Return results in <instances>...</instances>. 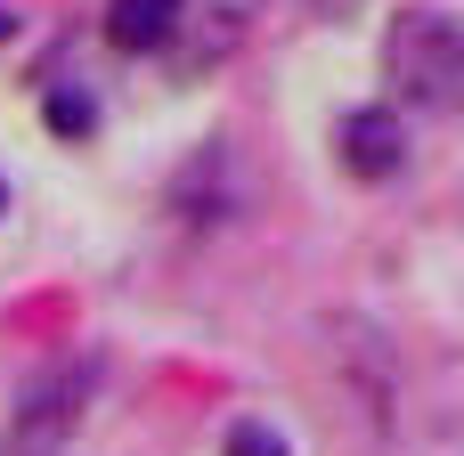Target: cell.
<instances>
[{
	"mask_svg": "<svg viewBox=\"0 0 464 456\" xmlns=\"http://www.w3.org/2000/svg\"><path fill=\"white\" fill-rule=\"evenodd\" d=\"M228 456H285V441L261 432V424H237V432H228Z\"/></svg>",
	"mask_w": 464,
	"mask_h": 456,
	"instance_id": "cell-6",
	"label": "cell"
},
{
	"mask_svg": "<svg viewBox=\"0 0 464 456\" xmlns=\"http://www.w3.org/2000/svg\"><path fill=\"white\" fill-rule=\"evenodd\" d=\"M8 33H16V16H8V8H0V41H8Z\"/></svg>",
	"mask_w": 464,
	"mask_h": 456,
	"instance_id": "cell-7",
	"label": "cell"
},
{
	"mask_svg": "<svg viewBox=\"0 0 464 456\" xmlns=\"http://www.w3.org/2000/svg\"><path fill=\"white\" fill-rule=\"evenodd\" d=\"M49 131H57V139H82V131H90V98H65V90H57V98H49Z\"/></svg>",
	"mask_w": 464,
	"mask_h": 456,
	"instance_id": "cell-5",
	"label": "cell"
},
{
	"mask_svg": "<svg viewBox=\"0 0 464 456\" xmlns=\"http://www.w3.org/2000/svg\"><path fill=\"white\" fill-rule=\"evenodd\" d=\"M179 33V0H106V41L114 49H163Z\"/></svg>",
	"mask_w": 464,
	"mask_h": 456,
	"instance_id": "cell-4",
	"label": "cell"
},
{
	"mask_svg": "<svg viewBox=\"0 0 464 456\" xmlns=\"http://www.w3.org/2000/svg\"><path fill=\"white\" fill-rule=\"evenodd\" d=\"M0 204H8V188H0Z\"/></svg>",
	"mask_w": 464,
	"mask_h": 456,
	"instance_id": "cell-8",
	"label": "cell"
},
{
	"mask_svg": "<svg viewBox=\"0 0 464 456\" xmlns=\"http://www.w3.org/2000/svg\"><path fill=\"white\" fill-rule=\"evenodd\" d=\"M383 65H392L400 98H416V106H449V98H457V73H464V41H457V24H449V16L416 8V16H400V24H392Z\"/></svg>",
	"mask_w": 464,
	"mask_h": 456,
	"instance_id": "cell-1",
	"label": "cell"
},
{
	"mask_svg": "<svg viewBox=\"0 0 464 456\" xmlns=\"http://www.w3.org/2000/svg\"><path fill=\"white\" fill-rule=\"evenodd\" d=\"M82 392H90L82 367L41 375V383L16 400V416H8V456H57L73 441V424H82Z\"/></svg>",
	"mask_w": 464,
	"mask_h": 456,
	"instance_id": "cell-2",
	"label": "cell"
},
{
	"mask_svg": "<svg viewBox=\"0 0 464 456\" xmlns=\"http://www.w3.org/2000/svg\"><path fill=\"white\" fill-rule=\"evenodd\" d=\"M343 163H351L359 179H392V171L408 163V131H400V114L359 106V114L343 122Z\"/></svg>",
	"mask_w": 464,
	"mask_h": 456,
	"instance_id": "cell-3",
	"label": "cell"
}]
</instances>
